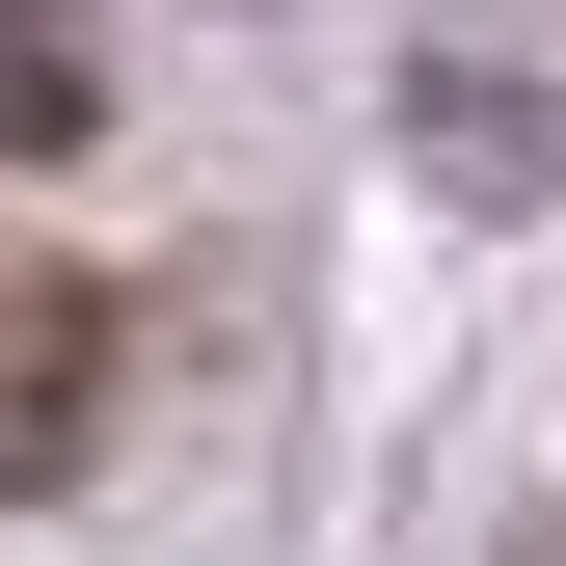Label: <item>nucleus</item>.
Here are the masks:
<instances>
[{"mask_svg": "<svg viewBox=\"0 0 566 566\" xmlns=\"http://www.w3.org/2000/svg\"><path fill=\"white\" fill-rule=\"evenodd\" d=\"M0 135H28V163H82V135H108V54H82V0H0Z\"/></svg>", "mask_w": 566, "mask_h": 566, "instance_id": "f03ea898", "label": "nucleus"}, {"mask_svg": "<svg viewBox=\"0 0 566 566\" xmlns=\"http://www.w3.org/2000/svg\"><path fill=\"white\" fill-rule=\"evenodd\" d=\"M82 459H108V270H28V405H0V485L54 513Z\"/></svg>", "mask_w": 566, "mask_h": 566, "instance_id": "f257e3e1", "label": "nucleus"}]
</instances>
